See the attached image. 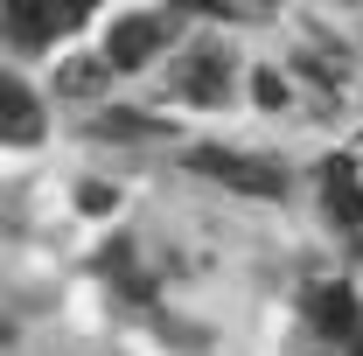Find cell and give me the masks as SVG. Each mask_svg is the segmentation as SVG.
<instances>
[{"mask_svg":"<svg viewBox=\"0 0 363 356\" xmlns=\"http://www.w3.org/2000/svg\"><path fill=\"white\" fill-rule=\"evenodd\" d=\"M189 168L230 182V189H245V196H279V168H272V161H245V154H224V147H196Z\"/></svg>","mask_w":363,"mask_h":356,"instance_id":"cell-1","label":"cell"},{"mask_svg":"<svg viewBox=\"0 0 363 356\" xmlns=\"http://www.w3.org/2000/svg\"><path fill=\"white\" fill-rule=\"evenodd\" d=\"M168 35V21H154V14H126V21H112V35H105V63L112 70H140L154 49Z\"/></svg>","mask_w":363,"mask_h":356,"instance_id":"cell-2","label":"cell"},{"mask_svg":"<svg viewBox=\"0 0 363 356\" xmlns=\"http://www.w3.org/2000/svg\"><path fill=\"white\" fill-rule=\"evenodd\" d=\"M84 14V0H14L7 7V21H14V43H49V35H63L70 21Z\"/></svg>","mask_w":363,"mask_h":356,"instance_id":"cell-3","label":"cell"},{"mask_svg":"<svg viewBox=\"0 0 363 356\" xmlns=\"http://www.w3.org/2000/svg\"><path fill=\"white\" fill-rule=\"evenodd\" d=\"M321 189H328V217L342 230H363V182H357V161H328L321 168Z\"/></svg>","mask_w":363,"mask_h":356,"instance_id":"cell-4","label":"cell"},{"mask_svg":"<svg viewBox=\"0 0 363 356\" xmlns=\"http://www.w3.org/2000/svg\"><path fill=\"white\" fill-rule=\"evenodd\" d=\"M0 126H7V140H14V147L43 133V112H35V98H28V91L14 84V77L0 84Z\"/></svg>","mask_w":363,"mask_h":356,"instance_id":"cell-5","label":"cell"},{"mask_svg":"<svg viewBox=\"0 0 363 356\" xmlns=\"http://www.w3.org/2000/svg\"><path fill=\"white\" fill-rule=\"evenodd\" d=\"M182 91H189L196 105H224V98H230L224 56H189V63H182Z\"/></svg>","mask_w":363,"mask_h":356,"instance_id":"cell-6","label":"cell"},{"mask_svg":"<svg viewBox=\"0 0 363 356\" xmlns=\"http://www.w3.org/2000/svg\"><path fill=\"white\" fill-rule=\"evenodd\" d=\"M315 328L321 335H357V294H350L342 279L315 294Z\"/></svg>","mask_w":363,"mask_h":356,"instance_id":"cell-7","label":"cell"},{"mask_svg":"<svg viewBox=\"0 0 363 356\" xmlns=\"http://www.w3.org/2000/svg\"><path fill=\"white\" fill-rule=\"evenodd\" d=\"M105 70H112V63H91V56H84V63H63V77H56V84L70 91V98H91V91L105 84Z\"/></svg>","mask_w":363,"mask_h":356,"instance_id":"cell-8","label":"cell"},{"mask_svg":"<svg viewBox=\"0 0 363 356\" xmlns=\"http://www.w3.org/2000/svg\"><path fill=\"white\" fill-rule=\"evenodd\" d=\"M105 133L126 140V133H161V126H154V119H133V112H105Z\"/></svg>","mask_w":363,"mask_h":356,"instance_id":"cell-9","label":"cell"},{"mask_svg":"<svg viewBox=\"0 0 363 356\" xmlns=\"http://www.w3.org/2000/svg\"><path fill=\"white\" fill-rule=\"evenodd\" d=\"M112 203H119V196H112L105 182H84V189H77V210H91V217H105Z\"/></svg>","mask_w":363,"mask_h":356,"instance_id":"cell-10","label":"cell"},{"mask_svg":"<svg viewBox=\"0 0 363 356\" xmlns=\"http://www.w3.org/2000/svg\"><path fill=\"white\" fill-rule=\"evenodd\" d=\"M252 91H259V105H286V84H279V70H252Z\"/></svg>","mask_w":363,"mask_h":356,"instance_id":"cell-11","label":"cell"},{"mask_svg":"<svg viewBox=\"0 0 363 356\" xmlns=\"http://www.w3.org/2000/svg\"><path fill=\"white\" fill-rule=\"evenodd\" d=\"M357 356H363V335H357Z\"/></svg>","mask_w":363,"mask_h":356,"instance_id":"cell-12","label":"cell"}]
</instances>
